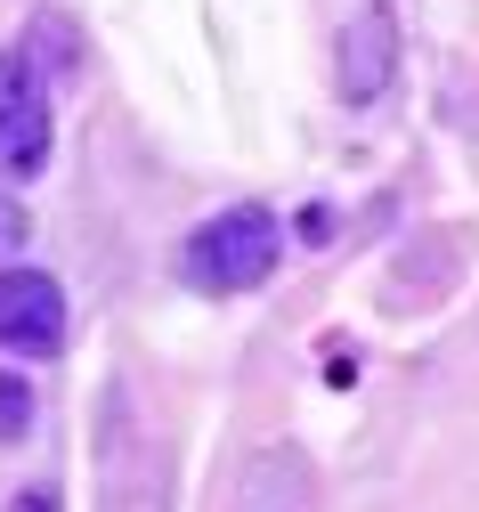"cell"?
<instances>
[{"label": "cell", "mask_w": 479, "mask_h": 512, "mask_svg": "<svg viewBox=\"0 0 479 512\" xmlns=\"http://www.w3.org/2000/svg\"><path fill=\"white\" fill-rule=\"evenodd\" d=\"M49 82L25 49H0V179H41L49 171Z\"/></svg>", "instance_id": "cell-3"}, {"label": "cell", "mask_w": 479, "mask_h": 512, "mask_svg": "<svg viewBox=\"0 0 479 512\" xmlns=\"http://www.w3.org/2000/svg\"><path fill=\"white\" fill-rule=\"evenodd\" d=\"M9 512H65V496H57L49 480H33V488H17V496H9Z\"/></svg>", "instance_id": "cell-10"}, {"label": "cell", "mask_w": 479, "mask_h": 512, "mask_svg": "<svg viewBox=\"0 0 479 512\" xmlns=\"http://www.w3.org/2000/svg\"><path fill=\"white\" fill-rule=\"evenodd\" d=\"M163 447L139 415L130 382L98 391V512H163Z\"/></svg>", "instance_id": "cell-1"}, {"label": "cell", "mask_w": 479, "mask_h": 512, "mask_svg": "<svg viewBox=\"0 0 479 512\" xmlns=\"http://www.w3.org/2000/svg\"><path fill=\"white\" fill-rule=\"evenodd\" d=\"M333 82H341V106H382L390 82H398V17L390 0H358L350 25H341V49H333Z\"/></svg>", "instance_id": "cell-4"}, {"label": "cell", "mask_w": 479, "mask_h": 512, "mask_svg": "<svg viewBox=\"0 0 479 512\" xmlns=\"http://www.w3.org/2000/svg\"><path fill=\"white\" fill-rule=\"evenodd\" d=\"M277 252H285L277 212H260V204H228V212H212V220L187 236L179 269H187V285H203V293H252V285L277 277Z\"/></svg>", "instance_id": "cell-2"}, {"label": "cell", "mask_w": 479, "mask_h": 512, "mask_svg": "<svg viewBox=\"0 0 479 512\" xmlns=\"http://www.w3.org/2000/svg\"><path fill=\"white\" fill-rule=\"evenodd\" d=\"M325 236H333V212L309 204V212H301V244H325Z\"/></svg>", "instance_id": "cell-11"}, {"label": "cell", "mask_w": 479, "mask_h": 512, "mask_svg": "<svg viewBox=\"0 0 479 512\" xmlns=\"http://www.w3.org/2000/svg\"><path fill=\"white\" fill-rule=\"evenodd\" d=\"M228 512H317V464L301 456V447H285V439L252 447L244 472H236Z\"/></svg>", "instance_id": "cell-6"}, {"label": "cell", "mask_w": 479, "mask_h": 512, "mask_svg": "<svg viewBox=\"0 0 479 512\" xmlns=\"http://www.w3.org/2000/svg\"><path fill=\"white\" fill-rule=\"evenodd\" d=\"M25 57H33V66H41V57H49V74H74V25H65V17H33V33H25Z\"/></svg>", "instance_id": "cell-7"}, {"label": "cell", "mask_w": 479, "mask_h": 512, "mask_svg": "<svg viewBox=\"0 0 479 512\" xmlns=\"http://www.w3.org/2000/svg\"><path fill=\"white\" fill-rule=\"evenodd\" d=\"M33 431V391H25V374H0V447H17Z\"/></svg>", "instance_id": "cell-8"}, {"label": "cell", "mask_w": 479, "mask_h": 512, "mask_svg": "<svg viewBox=\"0 0 479 512\" xmlns=\"http://www.w3.org/2000/svg\"><path fill=\"white\" fill-rule=\"evenodd\" d=\"M25 236H33L25 204H17V196H0V261H17V252H25Z\"/></svg>", "instance_id": "cell-9"}, {"label": "cell", "mask_w": 479, "mask_h": 512, "mask_svg": "<svg viewBox=\"0 0 479 512\" xmlns=\"http://www.w3.org/2000/svg\"><path fill=\"white\" fill-rule=\"evenodd\" d=\"M0 350L17 358L65 350V285L49 269H0Z\"/></svg>", "instance_id": "cell-5"}]
</instances>
